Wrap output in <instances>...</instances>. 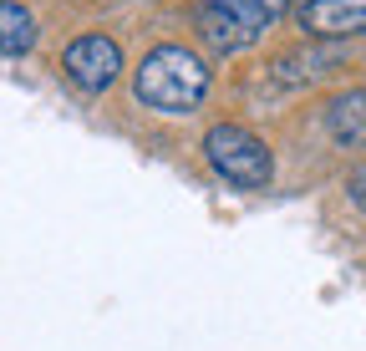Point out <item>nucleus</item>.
I'll list each match as a JSON object with an SVG mask.
<instances>
[{
	"label": "nucleus",
	"mask_w": 366,
	"mask_h": 351,
	"mask_svg": "<svg viewBox=\"0 0 366 351\" xmlns=\"http://www.w3.org/2000/svg\"><path fill=\"white\" fill-rule=\"evenodd\" d=\"M214 86V71L199 51L178 46V41H163L153 46L143 61L132 66V97L137 107H153L163 117H183V112H199L204 97Z\"/></svg>",
	"instance_id": "nucleus-1"
},
{
	"label": "nucleus",
	"mask_w": 366,
	"mask_h": 351,
	"mask_svg": "<svg viewBox=\"0 0 366 351\" xmlns=\"http://www.w3.org/2000/svg\"><path fill=\"white\" fill-rule=\"evenodd\" d=\"M285 16V0H204L194 11V31L214 56H239Z\"/></svg>",
	"instance_id": "nucleus-2"
},
{
	"label": "nucleus",
	"mask_w": 366,
	"mask_h": 351,
	"mask_svg": "<svg viewBox=\"0 0 366 351\" xmlns=\"http://www.w3.org/2000/svg\"><path fill=\"white\" fill-rule=\"evenodd\" d=\"M36 36H41L36 16L16 0H0V56H26L36 46Z\"/></svg>",
	"instance_id": "nucleus-7"
},
{
	"label": "nucleus",
	"mask_w": 366,
	"mask_h": 351,
	"mask_svg": "<svg viewBox=\"0 0 366 351\" xmlns=\"http://www.w3.org/2000/svg\"><path fill=\"white\" fill-rule=\"evenodd\" d=\"M295 21L310 41H346L366 31V0H300Z\"/></svg>",
	"instance_id": "nucleus-5"
},
{
	"label": "nucleus",
	"mask_w": 366,
	"mask_h": 351,
	"mask_svg": "<svg viewBox=\"0 0 366 351\" xmlns=\"http://www.w3.org/2000/svg\"><path fill=\"white\" fill-rule=\"evenodd\" d=\"M326 133L351 148V153H366V86H351L341 92L331 107H326Z\"/></svg>",
	"instance_id": "nucleus-6"
},
{
	"label": "nucleus",
	"mask_w": 366,
	"mask_h": 351,
	"mask_svg": "<svg viewBox=\"0 0 366 351\" xmlns=\"http://www.w3.org/2000/svg\"><path fill=\"white\" fill-rule=\"evenodd\" d=\"M199 148H204V163L219 173L224 184L249 189V194L274 184V153L264 148L259 133H249L244 122H214Z\"/></svg>",
	"instance_id": "nucleus-3"
},
{
	"label": "nucleus",
	"mask_w": 366,
	"mask_h": 351,
	"mask_svg": "<svg viewBox=\"0 0 366 351\" xmlns=\"http://www.w3.org/2000/svg\"><path fill=\"white\" fill-rule=\"evenodd\" d=\"M331 66H336V51H331V46H310V51L280 56L274 76H280V81H300V76H320V71H331Z\"/></svg>",
	"instance_id": "nucleus-8"
},
{
	"label": "nucleus",
	"mask_w": 366,
	"mask_h": 351,
	"mask_svg": "<svg viewBox=\"0 0 366 351\" xmlns=\"http://www.w3.org/2000/svg\"><path fill=\"white\" fill-rule=\"evenodd\" d=\"M351 199H356V204H366V168H361V173H351Z\"/></svg>",
	"instance_id": "nucleus-9"
},
{
	"label": "nucleus",
	"mask_w": 366,
	"mask_h": 351,
	"mask_svg": "<svg viewBox=\"0 0 366 351\" xmlns=\"http://www.w3.org/2000/svg\"><path fill=\"white\" fill-rule=\"evenodd\" d=\"M61 76L71 86H81V92H107V86L122 76V46L112 36L102 31H86L76 41H66V51H61Z\"/></svg>",
	"instance_id": "nucleus-4"
}]
</instances>
